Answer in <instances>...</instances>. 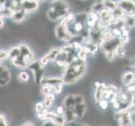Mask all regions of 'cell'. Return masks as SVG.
<instances>
[{
	"instance_id": "6da1fadb",
	"label": "cell",
	"mask_w": 135,
	"mask_h": 126,
	"mask_svg": "<svg viewBox=\"0 0 135 126\" xmlns=\"http://www.w3.org/2000/svg\"><path fill=\"white\" fill-rule=\"evenodd\" d=\"M86 72V64L84 62L80 60H73V62L68 63L62 69L61 77L65 84L76 83L77 81L84 77Z\"/></svg>"
},
{
	"instance_id": "7a4b0ae2",
	"label": "cell",
	"mask_w": 135,
	"mask_h": 126,
	"mask_svg": "<svg viewBox=\"0 0 135 126\" xmlns=\"http://www.w3.org/2000/svg\"><path fill=\"white\" fill-rule=\"evenodd\" d=\"M55 35L60 41L65 43H70L75 38V35L69 30L68 26H63L61 25H58L55 28Z\"/></svg>"
},
{
	"instance_id": "3957f363",
	"label": "cell",
	"mask_w": 135,
	"mask_h": 126,
	"mask_svg": "<svg viewBox=\"0 0 135 126\" xmlns=\"http://www.w3.org/2000/svg\"><path fill=\"white\" fill-rule=\"evenodd\" d=\"M49 8L52 9L56 13L60 20L64 18L70 11L69 3L65 0H55L54 2H51Z\"/></svg>"
},
{
	"instance_id": "277c9868",
	"label": "cell",
	"mask_w": 135,
	"mask_h": 126,
	"mask_svg": "<svg viewBox=\"0 0 135 126\" xmlns=\"http://www.w3.org/2000/svg\"><path fill=\"white\" fill-rule=\"evenodd\" d=\"M118 7L125 13L126 16H135V1L133 0H118Z\"/></svg>"
},
{
	"instance_id": "5b68a950",
	"label": "cell",
	"mask_w": 135,
	"mask_h": 126,
	"mask_svg": "<svg viewBox=\"0 0 135 126\" xmlns=\"http://www.w3.org/2000/svg\"><path fill=\"white\" fill-rule=\"evenodd\" d=\"M40 3L37 0H21V8L28 13L36 11L39 8Z\"/></svg>"
},
{
	"instance_id": "8992f818",
	"label": "cell",
	"mask_w": 135,
	"mask_h": 126,
	"mask_svg": "<svg viewBox=\"0 0 135 126\" xmlns=\"http://www.w3.org/2000/svg\"><path fill=\"white\" fill-rule=\"evenodd\" d=\"M121 82L123 86L127 87L130 84H133L135 82V72L131 71H126L122 73Z\"/></svg>"
},
{
	"instance_id": "52a82bcc",
	"label": "cell",
	"mask_w": 135,
	"mask_h": 126,
	"mask_svg": "<svg viewBox=\"0 0 135 126\" xmlns=\"http://www.w3.org/2000/svg\"><path fill=\"white\" fill-rule=\"evenodd\" d=\"M28 13H28L26 10H25L24 8H21L13 12L11 18H12L13 22H15V23H22L25 21V20L28 15Z\"/></svg>"
},
{
	"instance_id": "ba28073f",
	"label": "cell",
	"mask_w": 135,
	"mask_h": 126,
	"mask_svg": "<svg viewBox=\"0 0 135 126\" xmlns=\"http://www.w3.org/2000/svg\"><path fill=\"white\" fill-rule=\"evenodd\" d=\"M87 109V105L84 102H81V104H76L74 110H75V113L77 116V119H81L84 117V115L86 112Z\"/></svg>"
},
{
	"instance_id": "9c48e42d",
	"label": "cell",
	"mask_w": 135,
	"mask_h": 126,
	"mask_svg": "<svg viewBox=\"0 0 135 126\" xmlns=\"http://www.w3.org/2000/svg\"><path fill=\"white\" fill-rule=\"evenodd\" d=\"M76 104L75 94H68L65 97L63 100V105L66 107V109H74Z\"/></svg>"
},
{
	"instance_id": "30bf717a",
	"label": "cell",
	"mask_w": 135,
	"mask_h": 126,
	"mask_svg": "<svg viewBox=\"0 0 135 126\" xmlns=\"http://www.w3.org/2000/svg\"><path fill=\"white\" fill-rule=\"evenodd\" d=\"M64 117L66 119V123H73L77 119V116L74 109H66V111L64 113Z\"/></svg>"
},
{
	"instance_id": "8fae6325",
	"label": "cell",
	"mask_w": 135,
	"mask_h": 126,
	"mask_svg": "<svg viewBox=\"0 0 135 126\" xmlns=\"http://www.w3.org/2000/svg\"><path fill=\"white\" fill-rule=\"evenodd\" d=\"M104 7L109 11L113 12L118 8V0H102Z\"/></svg>"
},
{
	"instance_id": "7c38bea8",
	"label": "cell",
	"mask_w": 135,
	"mask_h": 126,
	"mask_svg": "<svg viewBox=\"0 0 135 126\" xmlns=\"http://www.w3.org/2000/svg\"><path fill=\"white\" fill-rule=\"evenodd\" d=\"M115 51H116V55H117L118 57L122 58V59L127 57V49L125 47V45L119 44L117 46V48L115 49Z\"/></svg>"
},
{
	"instance_id": "4fadbf2b",
	"label": "cell",
	"mask_w": 135,
	"mask_h": 126,
	"mask_svg": "<svg viewBox=\"0 0 135 126\" xmlns=\"http://www.w3.org/2000/svg\"><path fill=\"white\" fill-rule=\"evenodd\" d=\"M60 51H61L60 47H52V48H50V50L48 51L47 54L49 55L51 62H54L55 60H56L59 54L60 53Z\"/></svg>"
},
{
	"instance_id": "5bb4252c",
	"label": "cell",
	"mask_w": 135,
	"mask_h": 126,
	"mask_svg": "<svg viewBox=\"0 0 135 126\" xmlns=\"http://www.w3.org/2000/svg\"><path fill=\"white\" fill-rule=\"evenodd\" d=\"M21 54L20 52V46H13V47L10 48V50H8V55H9V58L11 60L17 58L18 57H20Z\"/></svg>"
},
{
	"instance_id": "9a60e30c",
	"label": "cell",
	"mask_w": 135,
	"mask_h": 126,
	"mask_svg": "<svg viewBox=\"0 0 135 126\" xmlns=\"http://www.w3.org/2000/svg\"><path fill=\"white\" fill-rule=\"evenodd\" d=\"M118 101L120 102V104H129V96L128 94V92H119L118 90Z\"/></svg>"
},
{
	"instance_id": "2e32d148",
	"label": "cell",
	"mask_w": 135,
	"mask_h": 126,
	"mask_svg": "<svg viewBox=\"0 0 135 126\" xmlns=\"http://www.w3.org/2000/svg\"><path fill=\"white\" fill-rule=\"evenodd\" d=\"M105 7H104V4H103V1H102V0H99V1H96V2L93 3V4L91 6L90 9L91 10L97 12V13H99Z\"/></svg>"
},
{
	"instance_id": "e0dca14e",
	"label": "cell",
	"mask_w": 135,
	"mask_h": 126,
	"mask_svg": "<svg viewBox=\"0 0 135 126\" xmlns=\"http://www.w3.org/2000/svg\"><path fill=\"white\" fill-rule=\"evenodd\" d=\"M105 55V58L106 60H108V62H113L114 60L117 58V55H116V51L114 50H109V51H107V52L104 53Z\"/></svg>"
},
{
	"instance_id": "ac0fdd59",
	"label": "cell",
	"mask_w": 135,
	"mask_h": 126,
	"mask_svg": "<svg viewBox=\"0 0 135 126\" xmlns=\"http://www.w3.org/2000/svg\"><path fill=\"white\" fill-rule=\"evenodd\" d=\"M20 46V52H21V55H29L30 54L33 53V51L30 50V48L25 43H21L18 45Z\"/></svg>"
},
{
	"instance_id": "d6986e66",
	"label": "cell",
	"mask_w": 135,
	"mask_h": 126,
	"mask_svg": "<svg viewBox=\"0 0 135 126\" xmlns=\"http://www.w3.org/2000/svg\"><path fill=\"white\" fill-rule=\"evenodd\" d=\"M51 92H52V88H51L50 85L46 84V83H42V86H41V87H40V93L41 94L45 97V95L49 94V93Z\"/></svg>"
},
{
	"instance_id": "ffe728a7",
	"label": "cell",
	"mask_w": 135,
	"mask_h": 126,
	"mask_svg": "<svg viewBox=\"0 0 135 126\" xmlns=\"http://www.w3.org/2000/svg\"><path fill=\"white\" fill-rule=\"evenodd\" d=\"M65 83L60 82V83H57L55 84V85L51 86V88H52V92L55 93V94H60L63 91V85Z\"/></svg>"
},
{
	"instance_id": "44dd1931",
	"label": "cell",
	"mask_w": 135,
	"mask_h": 126,
	"mask_svg": "<svg viewBox=\"0 0 135 126\" xmlns=\"http://www.w3.org/2000/svg\"><path fill=\"white\" fill-rule=\"evenodd\" d=\"M72 25H73V30L76 32H77V33H80V32L83 31V30H84V25H83L82 22L76 21Z\"/></svg>"
},
{
	"instance_id": "7402d4cb",
	"label": "cell",
	"mask_w": 135,
	"mask_h": 126,
	"mask_svg": "<svg viewBox=\"0 0 135 126\" xmlns=\"http://www.w3.org/2000/svg\"><path fill=\"white\" fill-rule=\"evenodd\" d=\"M50 62H50V58L49 55L47 53H46L45 55H44L43 57L40 58V62H39V63L40 64V66H42L44 67L46 66V65H48Z\"/></svg>"
},
{
	"instance_id": "603a6c76",
	"label": "cell",
	"mask_w": 135,
	"mask_h": 126,
	"mask_svg": "<svg viewBox=\"0 0 135 126\" xmlns=\"http://www.w3.org/2000/svg\"><path fill=\"white\" fill-rule=\"evenodd\" d=\"M98 105H99V107H100V109H102V110H107L108 109V106H109V102H108V99H101L98 102Z\"/></svg>"
},
{
	"instance_id": "cb8c5ba5",
	"label": "cell",
	"mask_w": 135,
	"mask_h": 126,
	"mask_svg": "<svg viewBox=\"0 0 135 126\" xmlns=\"http://www.w3.org/2000/svg\"><path fill=\"white\" fill-rule=\"evenodd\" d=\"M9 58V55H8V50H3V49H0V63L4 62Z\"/></svg>"
},
{
	"instance_id": "d4e9b609",
	"label": "cell",
	"mask_w": 135,
	"mask_h": 126,
	"mask_svg": "<svg viewBox=\"0 0 135 126\" xmlns=\"http://www.w3.org/2000/svg\"><path fill=\"white\" fill-rule=\"evenodd\" d=\"M77 57L78 59L81 60V62H86V60H87V53H86L85 51H83L82 50H80L77 51Z\"/></svg>"
},
{
	"instance_id": "484cf974",
	"label": "cell",
	"mask_w": 135,
	"mask_h": 126,
	"mask_svg": "<svg viewBox=\"0 0 135 126\" xmlns=\"http://www.w3.org/2000/svg\"><path fill=\"white\" fill-rule=\"evenodd\" d=\"M18 79L23 82H26L30 80V75L26 72H21L18 74Z\"/></svg>"
},
{
	"instance_id": "4316f807",
	"label": "cell",
	"mask_w": 135,
	"mask_h": 126,
	"mask_svg": "<svg viewBox=\"0 0 135 126\" xmlns=\"http://www.w3.org/2000/svg\"><path fill=\"white\" fill-rule=\"evenodd\" d=\"M118 40L120 44H123V45H127L129 43L130 41V37L129 35H122L120 37H118Z\"/></svg>"
},
{
	"instance_id": "83f0119b",
	"label": "cell",
	"mask_w": 135,
	"mask_h": 126,
	"mask_svg": "<svg viewBox=\"0 0 135 126\" xmlns=\"http://www.w3.org/2000/svg\"><path fill=\"white\" fill-rule=\"evenodd\" d=\"M45 109V108L43 102H36L35 105V109L36 113H40V112H42Z\"/></svg>"
},
{
	"instance_id": "f1b7e54d",
	"label": "cell",
	"mask_w": 135,
	"mask_h": 126,
	"mask_svg": "<svg viewBox=\"0 0 135 126\" xmlns=\"http://www.w3.org/2000/svg\"><path fill=\"white\" fill-rule=\"evenodd\" d=\"M112 30V32H113V34L114 35L115 37H117V38H118V37H120L121 35H122V30H121L120 28L118 27H113Z\"/></svg>"
},
{
	"instance_id": "f546056e",
	"label": "cell",
	"mask_w": 135,
	"mask_h": 126,
	"mask_svg": "<svg viewBox=\"0 0 135 126\" xmlns=\"http://www.w3.org/2000/svg\"><path fill=\"white\" fill-rule=\"evenodd\" d=\"M65 111H66V107H65L63 104L57 106L56 109H55V113L60 114V115H64Z\"/></svg>"
},
{
	"instance_id": "4dcf8cb0",
	"label": "cell",
	"mask_w": 135,
	"mask_h": 126,
	"mask_svg": "<svg viewBox=\"0 0 135 126\" xmlns=\"http://www.w3.org/2000/svg\"><path fill=\"white\" fill-rule=\"evenodd\" d=\"M6 126L8 125V121L6 119V116L3 114L0 113V126Z\"/></svg>"
},
{
	"instance_id": "1f68e13d",
	"label": "cell",
	"mask_w": 135,
	"mask_h": 126,
	"mask_svg": "<svg viewBox=\"0 0 135 126\" xmlns=\"http://www.w3.org/2000/svg\"><path fill=\"white\" fill-rule=\"evenodd\" d=\"M75 100H76V104H81V102H85V99L84 97L81 94H76L75 95Z\"/></svg>"
},
{
	"instance_id": "d6a6232c",
	"label": "cell",
	"mask_w": 135,
	"mask_h": 126,
	"mask_svg": "<svg viewBox=\"0 0 135 126\" xmlns=\"http://www.w3.org/2000/svg\"><path fill=\"white\" fill-rule=\"evenodd\" d=\"M126 90H127L128 92L134 93L135 92V84L133 83V84H130V85L127 86L126 87Z\"/></svg>"
},
{
	"instance_id": "836d02e7",
	"label": "cell",
	"mask_w": 135,
	"mask_h": 126,
	"mask_svg": "<svg viewBox=\"0 0 135 126\" xmlns=\"http://www.w3.org/2000/svg\"><path fill=\"white\" fill-rule=\"evenodd\" d=\"M4 25V22H3V17L2 16V15L0 13V29L3 28Z\"/></svg>"
},
{
	"instance_id": "e575fe53",
	"label": "cell",
	"mask_w": 135,
	"mask_h": 126,
	"mask_svg": "<svg viewBox=\"0 0 135 126\" xmlns=\"http://www.w3.org/2000/svg\"><path fill=\"white\" fill-rule=\"evenodd\" d=\"M101 86H102V82H98V81H97V82H94V87H95V88H98V87H100Z\"/></svg>"
},
{
	"instance_id": "d590c367",
	"label": "cell",
	"mask_w": 135,
	"mask_h": 126,
	"mask_svg": "<svg viewBox=\"0 0 135 126\" xmlns=\"http://www.w3.org/2000/svg\"><path fill=\"white\" fill-rule=\"evenodd\" d=\"M22 125H35V124H33V122L32 121H26V122L25 124H23Z\"/></svg>"
},
{
	"instance_id": "8d00e7d4",
	"label": "cell",
	"mask_w": 135,
	"mask_h": 126,
	"mask_svg": "<svg viewBox=\"0 0 135 126\" xmlns=\"http://www.w3.org/2000/svg\"><path fill=\"white\" fill-rule=\"evenodd\" d=\"M37 1H38V2L40 3H44V2H45V1H47V0H37Z\"/></svg>"
},
{
	"instance_id": "74e56055",
	"label": "cell",
	"mask_w": 135,
	"mask_h": 126,
	"mask_svg": "<svg viewBox=\"0 0 135 126\" xmlns=\"http://www.w3.org/2000/svg\"><path fill=\"white\" fill-rule=\"evenodd\" d=\"M47 1H50V2L51 3V2H54V1H55V0H47Z\"/></svg>"
},
{
	"instance_id": "f35d334b",
	"label": "cell",
	"mask_w": 135,
	"mask_h": 126,
	"mask_svg": "<svg viewBox=\"0 0 135 126\" xmlns=\"http://www.w3.org/2000/svg\"><path fill=\"white\" fill-rule=\"evenodd\" d=\"M80 1H86V0H80Z\"/></svg>"
}]
</instances>
